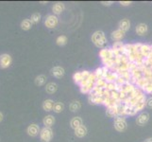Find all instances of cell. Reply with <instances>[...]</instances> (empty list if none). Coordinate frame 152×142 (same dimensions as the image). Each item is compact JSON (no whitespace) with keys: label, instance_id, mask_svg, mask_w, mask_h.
<instances>
[{"label":"cell","instance_id":"13","mask_svg":"<svg viewBox=\"0 0 152 142\" xmlns=\"http://www.w3.org/2000/svg\"><path fill=\"white\" fill-rule=\"evenodd\" d=\"M40 128L39 126L37 124H30L28 125V127L27 128V133L29 136H32V138H34V136H37L39 134H40Z\"/></svg>","mask_w":152,"mask_h":142},{"label":"cell","instance_id":"29","mask_svg":"<svg viewBox=\"0 0 152 142\" xmlns=\"http://www.w3.org/2000/svg\"><path fill=\"white\" fill-rule=\"evenodd\" d=\"M117 78H118V74L116 72L110 70L109 73L107 74V76H106V78H105V81H106L107 82H115V81L117 80Z\"/></svg>","mask_w":152,"mask_h":142},{"label":"cell","instance_id":"21","mask_svg":"<svg viewBox=\"0 0 152 142\" xmlns=\"http://www.w3.org/2000/svg\"><path fill=\"white\" fill-rule=\"evenodd\" d=\"M129 29H130V21H129V19L124 18L119 22V29H121V30L125 31V32H127Z\"/></svg>","mask_w":152,"mask_h":142},{"label":"cell","instance_id":"43","mask_svg":"<svg viewBox=\"0 0 152 142\" xmlns=\"http://www.w3.org/2000/svg\"><path fill=\"white\" fill-rule=\"evenodd\" d=\"M119 4L121 5V6H123V7H128V6H129L130 4H132V1H120Z\"/></svg>","mask_w":152,"mask_h":142},{"label":"cell","instance_id":"15","mask_svg":"<svg viewBox=\"0 0 152 142\" xmlns=\"http://www.w3.org/2000/svg\"><path fill=\"white\" fill-rule=\"evenodd\" d=\"M51 74L53 75L55 78L60 79L61 77H64L65 74V70L64 67L61 66H54L53 68L51 69Z\"/></svg>","mask_w":152,"mask_h":142},{"label":"cell","instance_id":"42","mask_svg":"<svg viewBox=\"0 0 152 142\" xmlns=\"http://www.w3.org/2000/svg\"><path fill=\"white\" fill-rule=\"evenodd\" d=\"M111 98L115 99V101H120V99H119V92L117 90L111 92ZM120 102H121V101H120Z\"/></svg>","mask_w":152,"mask_h":142},{"label":"cell","instance_id":"26","mask_svg":"<svg viewBox=\"0 0 152 142\" xmlns=\"http://www.w3.org/2000/svg\"><path fill=\"white\" fill-rule=\"evenodd\" d=\"M149 82H150V80H148V79H145V78H141L140 80L136 81L134 85L137 88L141 89V90H144V88L148 85Z\"/></svg>","mask_w":152,"mask_h":142},{"label":"cell","instance_id":"14","mask_svg":"<svg viewBox=\"0 0 152 142\" xmlns=\"http://www.w3.org/2000/svg\"><path fill=\"white\" fill-rule=\"evenodd\" d=\"M140 54L144 58H148L151 55V45L148 44H142L140 47Z\"/></svg>","mask_w":152,"mask_h":142},{"label":"cell","instance_id":"8","mask_svg":"<svg viewBox=\"0 0 152 142\" xmlns=\"http://www.w3.org/2000/svg\"><path fill=\"white\" fill-rule=\"evenodd\" d=\"M99 57L101 60H106V59H111V58H114V53L112 49V47H104V49H100L99 51Z\"/></svg>","mask_w":152,"mask_h":142},{"label":"cell","instance_id":"27","mask_svg":"<svg viewBox=\"0 0 152 142\" xmlns=\"http://www.w3.org/2000/svg\"><path fill=\"white\" fill-rule=\"evenodd\" d=\"M135 88H136L135 85H133L132 82H127L126 85L122 86V90L129 96V94H132L135 90Z\"/></svg>","mask_w":152,"mask_h":142},{"label":"cell","instance_id":"4","mask_svg":"<svg viewBox=\"0 0 152 142\" xmlns=\"http://www.w3.org/2000/svg\"><path fill=\"white\" fill-rule=\"evenodd\" d=\"M53 138V131L51 128L44 127L40 131V139L42 142H50Z\"/></svg>","mask_w":152,"mask_h":142},{"label":"cell","instance_id":"40","mask_svg":"<svg viewBox=\"0 0 152 142\" xmlns=\"http://www.w3.org/2000/svg\"><path fill=\"white\" fill-rule=\"evenodd\" d=\"M127 82H127L124 78H122L121 76H119V75H118L117 80L115 81V83H116L117 85H121V86H123L124 85H126Z\"/></svg>","mask_w":152,"mask_h":142},{"label":"cell","instance_id":"44","mask_svg":"<svg viewBox=\"0 0 152 142\" xmlns=\"http://www.w3.org/2000/svg\"><path fill=\"white\" fill-rule=\"evenodd\" d=\"M146 106L148 108H152V97L146 99Z\"/></svg>","mask_w":152,"mask_h":142},{"label":"cell","instance_id":"23","mask_svg":"<svg viewBox=\"0 0 152 142\" xmlns=\"http://www.w3.org/2000/svg\"><path fill=\"white\" fill-rule=\"evenodd\" d=\"M103 66L107 67L108 69L113 70L114 66H115V57L114 58H111V59H106V60H101Z\"/></svg>","mask_w":152,"mask_h":142},{"label":"cell","instance_id":"24","mask_svg":"<svg viewBox=\"0 0 152 142\" xmlns=\"http://www.w3.org/2000/svg\"><path fill=\"white\" fill-rule=\"evenodd\" d=\"M81 125H83V122H82L81 118H80V117H74L70 121L71 128L74 129V130L77 129L78 127H80Z\"/></svg>","mask_w":152,"mask_h":142},{"label":"cell","instance_id":"20","mask_svg":"<svg viewBox=\"0 0 152 142\" xmlns=\"http://www.w3.org/2000/svg\"><path fill=\"white\" fill-rule=\"evenodd\" d=\"M74 131H75L76 136H77V138H84V136L88 133V129H87V127H86L85 125H81L80 127H78L77 129H76Z\"/></svg>","mask_w":152,"mask_h":142},{"label":"cell","instance_id":"12","mask_svg":"<svg viewBox=\"0 0 152 142\" xmlns=\"http://www.w3.org/2000/svg\"><path fill=\"white\" fill-rule=\"evenodd\" d=\"M109 71L110 69H108L107 67L101 66V67H97L96 69L94 71V74H95L96 80H98V79H104L105 80V78H106Z\"/></svg>","mask_w":152,"mask_h":142},{"label":"cell","instance_id":"3","mask_svg":"<svg viewBox=\"0 0 152 142\" xmlns=\"http://www.w3.org/2000/svg\"><path fill=\"white\" fill-rule=\"evenodd\" d=\"M113 127L117 132H124L128 127L127 120L124 117H116L113 120Z\"/></svg>","mask_w":152,"mask_h":142},{"label":"cell","instance_id":"30","mask_svg":"<svg viewBox=\"0 0 152 142\" xmlns=\"http://www.w3.org/2000/svg\"><path fill=\"white\" fill-rule=\"evenodd\" d=\"M58 90V85L55 82H49L45 86V91L48 94H54Z\"/></svg>","mask_w":152,"mask_h":142},{"label":"cell","instance_id":"5","mask_svg":"<svg viewBox=\"0 0 152 142\" xmlns=\"http://www.w3.org/2000/svg\"><path fill=\"white\" fill-rule=\"evenodd\" d=\"M90 71L88 70H84V71H78V72H76L74 75H73V80H74L75 83H77V85H80V82H83L85 80V79H87L89 76L91 75Z\"/></svg>","mask_w":152,"mask_h":142},{"label":"cell","instance_id":"11","mask_svg":"<svg viewBox=\"0 0 152 142\" xmlns=\"http://www.w3.org/2000/svg\"><path fill=\"white\" fill-rule=\"evenodd\" d=\"M88 99H89V102H90L91 104L98 105V104H103L105 99L101 96H97V95L91 92L88 96Z\"/></svg>","mask_w":152,"mask_h":142},{"label":"cell","instance_id":"19","mask_svg":"<svg viewBox=\"0 0 152 142\" xmlns=\"http://www.w3.org/2000/svg\"><path fill=\"white\" fill-rule=\"evenodd\" d=\"M65 9V6L64 3L61 2H57L53 5V7H52V10H53L54 13V15H59V14H61L62 12Z\"/></svg>","mask_w":152,"mask_h":142},{"label":"cell","instance_id":"18","mask_svg":"<svg viewBox=\"0 0 152 142\" xmlns=\"http://www.w3.org/2000/svg\"><path fill=\"white\" fill-rule=\"evenodd\" d=\"M119 105L120 104L114 105V106H111V107H108L107 108V110H106V115L108 116L109 118H115L116 117H118V107H119Z\"/></svg>","mask_w":152,"mask_h":142},{"label":"cell","instance_id":"46","mask_svg":"<svg viewBox=\"0 0 152 142\" xmlns=\"http://www.w3.org/2000/svg\"><path fill=\"white\" fill-rule=\"evenodd\" d=\"M145 142H152V138H148V139H145Z\"/></svg>","mask_w":152,"mask_h":142},{"label":"cell","instance_id":"6","mask_svg":"<svg viewBox=\"0 0 152 142\" xmlns=\"http://www.w3.org/2000/svg\"><path fill=\"white\" fill-rule=\"evenodd\" d=\"M124 47H125V44L123 42L119 41V42H113V44L112 46V49L114 53L115 57H118V56H121L124 55L125 52H124Z\"/></svg>","mask_w":152,"mask_h":142},{"label":"cell","instance_id":"45","mask_svg":"<svg viewBox=\"0 0 152 142\" xmlns=\"http://www.w3.org/2000/svg\"><path fill=\"white\" fill-rule=\"evenodd\" d=\"M101 4L103 5V6H111L112 4H113V1H102L101 2Z\"/></svg>","mask_w":152,"mask_h":142},{"label":"cell","instance_id":"28","mask_svg":"<svg viewBox=\"0 0 152 142\" xmlns=\"http://www.w3.org/2000/svg\"><path fill=\"white\" fill-rule=\"evenodd\" d=\"M124 114H125V117L126 116H130V117H132V116H135L137 114V111H136L133 106L124 104Z\"/></svg>","mask_w":152,"mask_h":142},{"label":"cell","instance_id":"25","mask_svg":"<svg viewBox=\"0 0 152 142\" xmlns=\"http://www.w3.org/2000/svg\"><path fill=\"white\" fill-rule=\"evenodd\" d=\"M54 101L52 99H45V101L43 102V109L46 112H50L53 111V107H54Z\"/></svg>","mask_w":152,"mask_h":142},{"label":"cell","instance_id":"22","mask_svg":"<svg viewBox=\"0 0 152 142\" xmlns=\"http://www.w3.org/2000/svg\"><path fill=\"white\" fill-rule=\"evenodd\" d=\"M43 123L45 125V127L51 128L55 123V118L53 117V116H51V115L46 116V117H45L44 119H43Z\"/></svg>","mask_w":152,"mask_h":142},{"label":"cell","instance_id":"17","mask_svg":"<svg viewBox=\"0 0 152 142\" xmlns=\"http://www.w3.org/2000/svg\"><path fill=\"white\" fill-rule=\"evenodd\" d=\"M125 34L126 32L121 29H116V30H114L112 32L111 34V38L114 41V42H119V41H121L124 37H125Z\"/></svg>","mask_w":152,"mask_h":142},{"label":"cell","instance_id":"34","mask_svg":"<svg viewBox=\"0 0 152 142\" xmlns=\"http://www.w3.org/2000/svg\"><path fill=\"white\" fill-rule=\"evenodd\" d=\"M64 104L61 102H55L54 104V107H53V111L55 113H61L62 111H64Z\"/></svg>","mask_w":152,"mask_h":142},{"label":"cell","instance_id":"9","mask_svg":"<svg viewBox=\"0 0 152 142\" xmlns=\"http://www.w3.org/2000/svg\"><path fill=\"white\" fill-rule=\"evenodd\" d=\"M12 59L9 54H2L0 55V68H7L12 65Z\"/></svg>","mask_w":152,"mask_h":142},{"label":"cell","instance_id":"35","mask_svg":"<svg viewBox=\"0 0 152 142\" xmlns=\"http://www.w3.org/2000/svg\"><path fill=\"white\" fill-rule=\"evenodd\" d=\"M81 108V103L78 101H74L72 102L70 104V110L72 112H77Z\"/></svg>","mask_w":152,"mask_h":142},{"label":"cell","instance_id":"33","mask_svg":"<svg viewBox=\"0 0 152 142\" xmlns=\"http://www.w3.org/2000/svg\"><path fill=\"white\" fill-rule=\"evenodd\" d=\"M67 41L68 39L65 35H60L59 37L56 39V44L60 46H64L67 44Z\"/></svg>","mask_w":152,"mask_h":142},{"label":"cell","instance_id":"41","mask_svg":"<svg viewBox=\"0 0 152 142\" xmlns=\"http://www.w3.org/2000/svg\"><path fill=\"white\" fill-rule=\"evenodd\" d=\"M144 93L146 94H152V80L148 82V85L144 88Z\"/></svg>","mask_w":152,"mask_h":142},{"label":"cell","instance_id":"37","mask_svg":"<svg viewBox=\"0 0 152 142\" xmlns=\"http://www.w3.org/2000/svg\"><path fill=\"white\" fill-rule=\"evenodd\" d=\"M41 18H42L41 14H40L39 13H33L32 15H31L30 21L32 22V24H33V23H34V24H37V23H39L40 21H41Z\"/></svg>","mask_w":152,"mask_h":142},{"label":"cell","instance_id":"31","mask_svg":"<svg viewBox=\"0 0 152 142\" xmlns=\"http://www.w3.org/2000/svg\"><path fill=\"white\" fill-rule=\"evenodd\" d=\"M46 82V77L45 75H39L35 79V85L37 86H43Z\"/></svg>","mask_w":152,"mask_h":142},{"label":"cell","instance_id":"36","mask_svg":"<svg viewBox=\"0 0 152 142\" xmlns=\"http://www.w3.org/2000/svg\"><path fill=\"white\" fill-rule=\"evenodd\" d=\"M143 78L148 79V80H152V69L149 67H146L144 69L143 71Z\"/></svg>","mask_w":152,"mask_h":142},{"label":"cell","instance_id":"2","mask_svg":"<svg viewBox=\"0 0 152 142\" xmlns=\"http://www.w3.org/2000/svg\"><path fill=\"white\" fill-rule=\"evenodd\" d=\"M92 42L93 44L95 45L98 49H104L106 47L108 41L106 36H105V33L103 32L102 30H96L95 32L93 33L92 35Z\"/></svg>","mask_w":152,"mask_h":142},{"label":"cell","instance_id":"38","mask_svg":"<svg viewBox=\"0 0 152 142\" xmlns=\"http://www.w3.org/2000/svg\"><path fill=\"white\" fill-rule=\"evenodd\" d=\"M107 82L104 80V79H98L96 82V86L100 87V88H106L107 86Z\"/></svg>","mask_w":152,"mask_h":142},{"label":"cell","instance_id":"10","mask_svg":"<svg viewBox=\"0 0 152 142\" xmlns=\"http://www.w3.org/2000/svg\"><path fill=\"white\" fill-rule=\"evenodd\" d=\"M149 120V114L146 112H142L136 118V123L139 126H145Z\"/></svg>","mask_w":152,"mask_h":142},{"label":"cell","instance_id":"7","mask_svg":"<svg viewBox=\"0 0 152 142\" xmlns=\"http://www.w3.org/2000/svg\"><path fill=\"white\" fill-rule=\"evenodd\" d=\"M58 24H59V19L54 14H51V15H48V17H45V25L46 28L48 29H55Z\"/></svg>","mask_w":152,"mask_h":142},{"label":"cell","instance_id":"47","mask_svg":"<svg viewBox=\"0 0 152 142\" xmlns=\"http://www.w3.org/2000/svg\"><path fill=\"white\" fill-rule=\"evenodd\" d=\"M2 119H3V114L0 112V122L2 121Z\"/></svg>","mask_w":152,"mask_h":142},{"label":"cell","instance_id":"16","mask_svg":"<svg viewBox=\"0 0 152 142\" xmlns=\"http://www.w3.org/2000/svg\"><path fill=\"white\" fill-rule=\"evenodd\" d=\"M135 30H136V33H137L139 36H144L148 33V25L145 23H140L136 26Z\"/></svg>","mask_w":152,"mask_h":142},{"label":"cell","instance_id":"39","mask_svg":"<svg viewBox=\"0 0 152 142\" xmlns=\"http://www.w3.org/2000/svg\"><path fill=\"white\" fill-rule=\"evenodd\" d=\"M106 89H107V90H109L110 92L115 91L117 89V85L115 82H108L107 86H106Z\"/></svg>","mask_w":152,"mask_h":142},{"label":"cell","instance_id":"32","mask_svg":"<svg viewBox=\"0 0 152 142\" xmlns=\"http://www.w3.org/2000/svg\"><path fill=\"white\" fill-rule=\"evenodd\" d=\"M32 27V22L30 21V19H25L21 23V28L24 30H28Z\"/></svg>","mask_w":152,"mask_h":142},{"label":"cell","instance_id":"1","mask_svg":"<svg viewBox=\"0 0 152 142\" xmlns=\"http://www.w3.org/2000/svg\"><path fill=\"white\" fill-rule=\"evenodd\" d=\"M96 78L94 74V72L91 73V75L89 76L87 79H85L84 81L80 82V92L82 94H90L93 90V88L96 86Z\"/></svg>","mask_w":152,"mask_h":142}]
</instances>
